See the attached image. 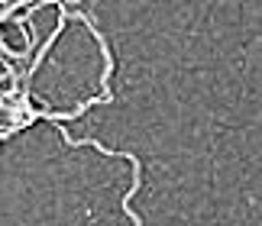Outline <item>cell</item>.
<instances>
[{"label": "cell", "mask_w": 262, "mask_h": 226, "mask_svg": "<svg viewBox=\"0 0 262 226\" xmlns=\"http://www.w3.org/2000/svg\"><path fill=\"white\" fill-rule=\"evenodd\" d=\"M39 4H62V0H39Z\"/></svg>", "instance_id": "6da1fadb"}]
</instances>
